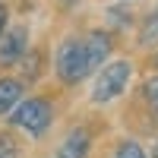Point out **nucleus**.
<instances>
[{
    "instance_id": "12",
    "label": "nucleus",
    "mask_w": 158,
    "mask_h": 158,
    "mask_svg": "<svg viewBox=\"0 0 158 158\" xmlns=\"http://www.w3.org/2000/svg\"><path fill=\"white\" fill-rule=\"evenodd\" d=\"M111 22L114 25H127V13L123 10H111Z\"/></svg>"
},
{
    "instance_id": "14",
    "label": "nucleus",
    "mask_w": 158,
    "mask_h": 158,
    "mask_svg": "<svg viewBox=\"0 0 158 158\" xmlns=\"http://www.w3.org/2000/svg\"><path fill=\"white\" fill-rule=\"evenodd\" d=\"M155 158H158V146H155Z\"/></svg>"
},
{
    "instance_id": "2",
    "label": "nucleus",
    "mask_w": 158,
    "mask_h": 158,
    "mask_svg": "<svg viewBox=\"0 0 158 158\" xmlns=\"http://www.w3.org/2000/svg\"><path fill=\"white\" fill-rule=\"evenodd\" d=\"M133 76V67L127 60H114V63H104L98 79H95V92H92V101L104 104V101H114L117 95H123V89Z\"/></svg>"
},
{
    "instance_id": "15",
    "label": "nucleus",
    "mask_w": 158,
    "mask_h": 158,
    "mask_svg": "<svg viewBox=\"0 0 158 158\" xmlns=\"http://www.w3.org/2000/svg\"><path fill=\"white\" fill-rule=\"evenodd\" d=\"M155 67H158V57H155Z\"/></svg>"
},
{
    "instance_id": "1",
    "label": "nucleus",
    "mask_w": 158,
    "mask_h": 158,
    "mask_svg": "<svg viewBox=\"0 0 158 158\" xmlns=\"http://www.w3.org/2000/svg\"><path fill=\"white\" fill-rule=\"evenodd\" d=\"M108 54H111L108 32H89L85 38H67L57 48V76L67 85H79L89 73L104 67Z\"/></svg>"
},
{
    "instance_id": "7",
    "label": "nucleus",
    "mask_w": 158,
    "mask_h": 158,
    "mask_svg": "<svg viewBox=\"0 0 158 158\" xmlns=\"http://www.w3.org/2000/svg\"><path fill=\"white\" fill-rule=\"evenodd\" d=\"M139 44H158V16L152 13V16H146V22H142V32H139Z\"/></svg>"
},
{
    "instance_id": "13",
    "label": "nucleus",
    "mask_w": 158,
    "mask_h": 158,
    "mask_svg": "<svg viewBox=\"0 0 158 158\" xmlns=\"http://www.w3.org/2000/svg\"><path fill=\"white\" fill-rule=\"evenodd\" d=\"M6 16H10L6 6H0V35H3V29H6Z\"/></svg>"
},
{
    "instance_id": "4",
    "label": "nucleus",
    "mask_w": 158,
    "mask_h": 158,
    "mask_svg": "<svg viewBox=\"0 0 158 158\" xmlns=\"http://www.w3.org/2000/svg\"><path fill=\"white\" fill-rule=\"evenodd\" d=\"M25 44H29V32L16 25V29H10L0 35V67H13V63H19L22 54H25Z\"/></svg>"
},
{
    "instance_id": "10",
    "label": "nucleus",
    "mask_w": 158,
    "mask_h": 158,
    "mask_svg": "<svg viewBox=\"0 0 158 158\" xmlns=\"http://www.w3.org/2000/svg\"><path fill=\"white\" fill-rule=\"evenodd\" d=\"M142 92H146L149 108L158 114V76H149V79H146V85H142Z\"/></svg>"
},
{
    "instance_id": "11",
    "label": "nucleus",
    "mask_w": 158,
    "mask_h": 158,
    "mask_svg": "<svg viewBox=\"0 0 158 158\" xmlns=\"http://www.w3.org/2000/svg\"><path fill=\"white\" fill-rule=\"evenodd\" d=\"M25 67H22V73H25V79H35L38 73H41V67H38V63H41V54H29L22 60Z\"/></svg>"
},
{
    "instance_id": "6",
    "label": "nucleus",
    "mask_w": 158,
    "mask_h": 158,
    "mask_svg": "<svg viewBox=\"0 0 158 158\" xmlns=\"http://www.w3.org/2000/svg\"><path fill=\"white\" fill-rule=\"evenodd\" d=\"M22 98V82L19 79H0V114H10Z\"/></svg>"
},
{
    "instance_id": "9",
    "label": "nucleus",
    "mask_w": 158,
    "mask_h": 158,
    "mask_svg": "<svg viewBox=\"0 0 158 158\" xmlns=\"http://www.w3.org/2000/svg\"><path fill=\"white\" fill-rule=\"evenodd\" d=\"M0 158H19V142L13 133H0Z\"/></svg>"
},
{
    "instance_id": "3",
    "label": "nucleus",
    "mask_w": 158,
    "mask_h": 158,
    "mask_svg": "<svg viewBox=\"0 0 158 158\" xmlns=\"http://www.w3.org/2000/svg\"><path fill=\"white\" fill-rule=\"evenodd\" d=\"M51 117H54V111H51V104L44 98H29V101H22V104L13 108L10 120L16 127H22V130H29L32 136H38V133H44L51 127Z\"/></svg>"
},
{
    "instance_id": "16",
    "label": "nucleus",
    "mask_w": 158,
    "mask_h": 158,
    "mask_svg": "<svg viewBox=\"0 0 158 158\" xmlns=\"http://www.w3.org/2000/svg\"><path fill=\"white\" fill-rule=\"evenodd\" d=\"M57 158H60V155H57Z\"/></svg>"
},
{
    "instance_id": "5",
    "label": "nucleus",
    "mask_w": 158,
    "mask_h": 158,
    "mask_svg": "<svg viewBox=\"0 0 158 158\" xmlns=\"http://www.w3.org/2000/svg\"><path fill=\"white\" fill-rule=\"evenodd\" d=\"M89 142H92V136H89V130H85V127L70 130L67 139H63V146H60V158H85Z\"/></svg>"
},
{
    "instance_id": "8",
    "label": "nucleus",
    "mask_w": 158,
    "mask_h": 158,
    "mask_svg": "<svg viewBox=\"0 0 158 158\" xmlns=\"http://www.w3.org/2000/svg\"><path fill=\"white\" fill-rule=\"evenodd\" d=\"M114 158H146V152H142V146L136 139H123L120 146L114 149Z\"/></svg>"
}]
</instances>
